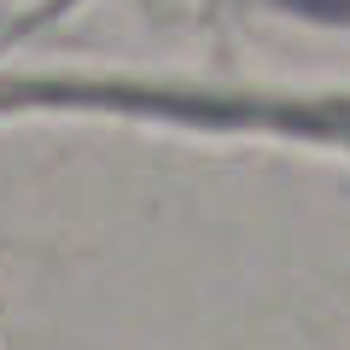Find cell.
<instances>
[{"label": "cell", "mask_w": 350, "mask_h": 350, "mask_svg": "<svg viewBox=\"0 0 350 350\" xmlns=\"http://www.w3.org/2000/svg\"><path fill=\"white\" fill-rule=\"evenodd\" d=\"M292 6H304L315 18H350V0H292Z\"/></svg>", "instance_id": "6da1fadb"}]
</instances>
